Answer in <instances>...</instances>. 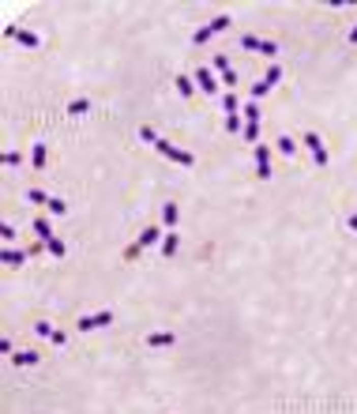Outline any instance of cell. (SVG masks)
Listing matches in <instances>:
<instances>
[{"label": "cell", "mask_w": 357, "mask_h": 414, "mask_svg": "<svg viewBox=\"0 0 357 414\" xmlns=\"http://www.w3.org/2000/svg\"><path fill=\"white\" fill-rule=\"evenodd\" d=\"M154 147H158V151H162V155H166V158H173V162H177V166H192V162H196V155H188V151H177V147H173L169 140H158V143H154Z\"/></svg>", "instance_id": "6da1fadb"}, {"label": "cell", "mask_w": 357, "mask_h": 414, "mask_svg": "<svg viewBox=\"0 0 357 414\" xmlns=\"http://www.w3.org/2000/svg\"><path fill=\"white\" fill-rule=\"evenodd\" d=\"M222 83H226V87H237V72L226 68V72H222Z\"/></svg>", "instance_id": "4dcf8cb0"}, {"label": "cell", "mask_w": 357, "mask_h": 414, "mask_svg": "<svg viewBox=\"0 0 357 414\" xmlns=\"http://www.w3.org/2000/svg\"><path fill=\"white\" fill-rule=\"evenodd\" d=\"M34 234L45 237V241H53V226H49V218H34Z\"/></svg>", "instance_id": "8fae6325"}, {"label": "cell", "mask_w": 357, "mask_h": 414, "mask_svg": "<svg viewBox=\"0 0 357 414\" xmlns=\"http://www.w3.org/2000/svg\"><path fill=\"white\" fill-rule=\"evenodd\" d=\"M259 53H263V57H275L278 45H275V42H259Z\"/></svg>", "instance_id": "f546056e"}, {"label": "cell", "mask_w": 357, "mask_h": 414, "mask_svg": "<svg viewBox=\"0 0 357 414\" xmlns=\"http://www.w3.org/2000/svg\"><path fill=\"white\" fill-rule=\"evenodd\" d=\"M350 230H357V215H353V218H350Z\"/></svg>", "instance_id": "e575fe53"}, {"label": "cell", "mask_w": 357, "mask_h": 414, "mask_svg": "<svg viewBox=\"0 0 357 414\" xmlns=\"http://www.w3.org/2000/svg\"><path fill=\"white\" fill-rule=\"evenodd\" d=\"M350 42H353V45H357V26H353V31H350Z\"/></svg>", "instance_id": "836d02e7"}, {"label": "cell", "mask_w": 357, "mask_h": 414, "mask_svg": "<svg viewBox=\"0 0 357 414\" xmlns=\"http://www.w3.org/2000/svg\"><path fill=\"white\" fill-rule=\"evenodd\" d=\"M162 218H166V226H169V230L177 226V204H166V207H162Z\"/></svg>", "instance_id": "e0dca14e"}, {"label": "cell", "mask_w": 357, "mask_h": 414, "mask_svg": "<svg viewBox=\"0 0 357 414\" xmlns=\"http://www.w3.org/2000/svg\"><path fill=\"white\" fill-rule=\"evenodd\" d=\"M19 158H23V155H19V151H4V155H0V166H15Z\"/></svg>", "instance_id": "d4e9b609"}, {"label": "cell", "mask_w": 357, "mask_h": 414, "mask_svg": "<svg viewBox=\"0 0 357 414\" xmlns=\"http://www.w3.org/2000/svg\"><path fill=\"white\" fill-rule=\"evenodd\" d=\"M83 113H91V102H86V98L68 102V117H83Z\"/></svg>", "instance_id": "30bf717a"}, {"label": "cell", "mask_w": 357, "mask_h": 414, "mask_svg": "<svg viewBox=\"0 0 357 414\" xmlns=\"http://www.w3.org/2000/svg\"><path fill=\"white\" fill-rule=\"evenodd\" d=\"M105 324H113V313H94V316H79V332H94V328H105Z\"/></svg>", "instance_id": "7a4b0ae2"}, {"label": "cell", "mask_w": 357, "mask_h": 414, "mask_svg": "<svg viewBox=\"0 0 357 414\" xmlns=\"http://www.w3.org/2000/svg\"><path fill=\"white\" fill-rule=\"evenodd\" d=\"M12 362H15V365H38V362H42V358H38V354H34V350H19V354H15V358H12Z\"/></svg>", "instance_id": "5bb4252c"}, {"label": "cell", "mask_w": 357, "mask_h": 414, "mask_svg": "<svg viewBox=\"0 0 357 414\" xmlns=\"http://www.w3.org/2000/svg\"><path fill=\"white\" fill-rule=\"evenodd\" d=\"M192 91H196V79H188V75H177V94H181V98H188Z\"/></svg>", "instance_id": "4fadbf2b"}, {"label": "cell", "mask_w": 357, "mask_h": 414, "mask_svg": "<svg viewBox=\"0 0 357 414\" xmlns=\"http://www.w3.org/2000/svg\"><path fill=\"white\" fill-rule=\"evenodd\" d=\"M45 249H49V253H53L56 260L64 256V241H56V237H53V241H45Z\"/></svg>", "instance_id": "484cf974"}, {"label": "cell", "mask_w": 357, "mask_h": 414, "mask_svg": "<svg viewBox=\"0 0 357 414\" xmlns=\"http://www.w3.org/2000/svg\"><path fill=\"white\" fill-rule=\"evenodd\" d=\"M256 177H271V151H267V143H259L256 147Z\"/></svg>", "instance_id": "3957f363"}, {"label": "cell", "mask_w": 357, "mask_h": 414, "mask_svg": "<svg viewBox=\"0 0 357 414\" xmlns=\"http://www.w3.org/2000/svg\"><path fill=\"white\" fill-rule=\"evenodd\" d=\"M158 237H162V230L158 226H147L139 234V249H151V245H158Z\"/></svg>", "instance_id": "52a82bcc"}, {"label": "cell", "mask_w": 357, "mask_h": 414, "mask_svg": "<svg viewBox=\"0 0 357 414\" xmlns=\"http://www.w3.org/2000/svg\"><path fill=\"white\" fill-rule=\"evenodd\" d=\"M45 211H49V215H56V218H61V215H68V204H64L61 196H49V204H45Z\"/></svg>", "instance_id": "9c48e42d"}, {"label": "cell", "mask_w": 357, "mask_h": 414, "mask_svg": "<svg viewBox=\"0 0 357 414\" xmlns=\"http://www.w3.org/2000/svg\"><path fill=\"white\" fill-rule=\"evenodd\" d=\"M45 155H49V147H45V143H34V151H31L34 170H42V166H45Z\"/></svg>", "instance_id": "ba28073f"}, {"label": "cell", "mask_w": 357, "mask_h": 414, "mask_svg": "<svg viewBox=\"0 0 357 414\" xmlns=\"http://www.w3.org/2000/svg\"><path fill=\"white\" fill-rule=\"evenodd\" d=\"M215 68H218V72H226V68H229V57H226V53H218V57H215Z\"/></svg>", "instance_id": "1f68e13d"}, {"label": "cell", "mask_w": 357, "mask_h": 414, "mask_svg": "<svg viewBox=\"0 0 357 414\" xmlns=\"http://www.w3.org/2000/svg\"><path fill=\"white\" fill-rule=\"evenodd\" d=\"M278 79H282V68H278V64H271V68H267V75H263V87L271 91V87H275Z\"/></svg>", "instance_id": "2e32d148"}, {"label": "cell", "mask_w": 357, "mask_h": 414, "mask_svg": "<svg viewBox=\"0 0 357 414\" xmlns=\"http://www.w3.org/2000/svg\"><path fill=\"white\" fill-rule=\"evenodd\" d=\"M196 87H199L203 94H215V91H218V79H215L207 68H199V72H196Z\"/></svg>", "instance_id": "277c9868"}, {"label": "cell", "mask_w": 357, "mask_h": 414, "mask_svg": "<svg viewBox=\"0 0 357 414\" xmlns=\"http://www.w3.org/2000/svg\"><path fill=\"white\" fill-rule=\"evenodd\" d=\"M177 253V230H169L166 237H162V256H173Z\"/></svg>", "instance_id": "7c38bea8"}, {"label": "cell", "mask_w": 357, "mask_h": 414, "mask_svg": "<svg viewBox=\"0 0 357 414\" xmlns=\"http://www.w3.org/2000/svg\"><path fill=\"white\" fill-rule=\"evenodd\" d=\"M0 264L19 267V264H26V253H15V249H0Z\"/></svg>", "instance_id": "8992f818"}, {"label": "cell", "mask_w": 357, "mask_h": 414, "mask_svg": "<svg viewBox=\"0 0 357 414\" xmlns=\"http://www.w3.org/2000/svg\"><path fill=\"white\" fill-rule=\"evenodd\" d=\"M34 332H38V335H49V339H53V324H45V320H38Z\"/></svg>", "instance_id": "f1b7e54d"}, {"label": "cell", "mask_w": 357, "mask_h": 414, "mask_svg": "<svg viewBox=\"0 0 357 414\" xmlns=\"http://www.w3.org/2000/svg\"><path fill=\"white\" fill-rule=\"evenodd\" d=\"M19 42H23L26 49H38V45H42V38H38L34 31H19Z\"/></svg>", "instance_id": "9a60e30c"}, {"label": "cell", "mask_w": 357, "mask_h": 414, "mask_svg": "<svg viewBox=\"0 0 357 414\" xmlns=\"http://www.w3.org/2000/svg\"><path fill=\"white\" fill-rule=\"evenodd\" d=\"M177 343V332H151L147 335V346H154V350H158V346H173Z\"/></svg>", "instance_id": "5b68a950"}, {"label": "cell", "mask_w": 357, "mask_h": 414, "mask_svg": "<svg viewBox=\"0 0 357 414\" xmlns=\"http://www.w3.org/2000/svg\"><path fill=\"white\" fill-rule=\"evenodd\" d=\"M256 136H259V124H245V140L256 143Z\"/></svg>", "instance_id": "83f0119b"}, {"label": "cell", "mask_w": 357, "mask_h": 414, "mask_svg": "<svg viewBox=\"0 0 357 414\" xmlns=\"http://www.w3.org/2000/svg\"><path fill=\"white\" fill-rule=\"evenodd\" d=\"M241 49H259V38H252V34H245V38H241Z\"/></svg>", "instance_id": "4316f807"}, {"label": "cell", "mask_w": 357, "mask_h": 414, "mask_svg": "<svg viewBox=\"0 0 357 414\" xmlns=\"http://www.w3.org/2000/svg\"><path fill=\"white\" fill-rule=\"evenodd\" d=\"M305 147H312V151H320L323 147V140L316 136V132H305Z\"/></svg>", "instance_id": "cb8c5ba5"}, {"label": "cell", "mask_w": 357, "mask_h": 414, "mask_svg": "<svg viewBox=\"0 0 357 414\" xmlns=\"http://www.w3.org/2000/svg\"><path fill=\"white\" fill-rule=\"evenodd\" d=\"M312 162H316V166H327V151H323V147L312 151Z\"/></svg>", "instance_id": "d6a6232c"}, {"label": "cell", "mask_w": 357, "mask_h": 414, "mask_svg": "<svg viewBox=\"0 0 357 414\" xmlns=\"http://www.w3.org/2000/svg\"><path fill=\"white\" fill-rule=\"evenodd\" d=\"M245 117H248V124H259V105H256V102L245 105Z\"/></svg>", "instance_id": "7402d4cb"}, {"label": "cell", "mask_w": 357, "mask_h": 414, "mask_svg": "<svg viewBox=\"0 0 357 414\" xmlns=\"http://www.w3.org/2000/svg\"><path fill=\"white\" fill-rule=\"evenodd\" d=\"M26 200H31V204H49V196H45L42 188H26Z\"/></svg>", "instance_id": "d6986e66"}, {"label": "cell", "mask_w": 357, "mask_h": 414, "mask_svg": "<svg viewBox=\"0 0 357 414\" xmlns=\"http://www.w3.org/2000/svg\"><path fill=\"white\" fill-rule=\"evenodd\" d=\"M275 147L282 151V155H293V151H297V143L289 140V136H278V143H275Z\"/></svg>", "instance_id": "ac0fdd59"}, {"label": "cell", "mask_w": 357, "mask_h": 414, "mask_svg": "<svg viewBox=\"0 0 357 414\" xmlns=\"http://www.w3.org/2000/svg\"><path fill=\"white\" fill-rule=\"evenodd\" d=\"M211 34H218V31H226V26H229V15H218V19H211Z\"/></svg>", "instance_id": "ffe728a7"}, {"label": "cell", "mask_w": 357, "mask_h": 414, "mask_svg": "<svg viewBox=\"0 0 357 414\" xmlns=\"http://www.w3.org/2000/svg\"><path fill=\"white\" fill-rule=\"evenodd\" d=\"M222 109L233 117V113H237V94H226V98H222Z\"/></svg>", "instance_id": "603a6c76"}, {"label": "cell", "mask_w": 357, "mask_h": 414, "mask_svg": "<svg viewBox=\"0 0 357 414\" xmlns=\"http://www.w3.org/2000/svg\"><path fill=\"white\" fill-rule=\"evenodd\" d=\"M139 140L143 143H158V132H154L151 124H143V128H139Z\"/></svg>", "instance_id": "44dd1931"}]
</instances>
